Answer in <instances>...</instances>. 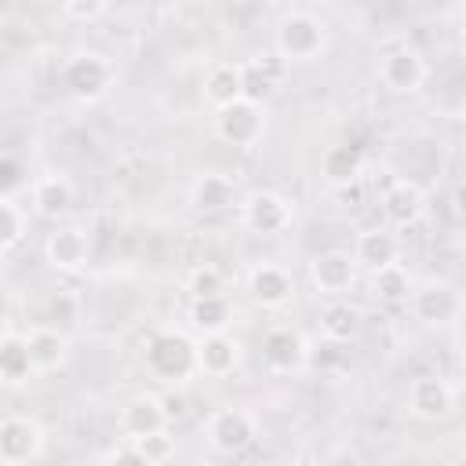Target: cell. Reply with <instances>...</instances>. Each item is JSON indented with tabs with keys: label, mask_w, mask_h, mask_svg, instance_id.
<instances>
[{
	"label": "cell",
	"mask_w": 466,
	"mask_h": 466,
	"mask_svg": "<svg viewBox=\"0 0 466 466\" xmlns=\"http://www.w3.org/2000/svg\"><path fill=\"white\" fill-rule=\"evenodd\" d=\"M360 309L353 302H346L342 295L339 299H328L324 309H320V331L328 339H339V342H353L360 335Z\"/></svg>",
	"instance_id": "cell-23"
},
{
	"label": "cell",
	"mask_w": 466,
	"mask_h": 466,
	"mask_svg": "<svg viewBox=\"0 0 466 466\" xmlns=\"http://www.w3.org/2000/svg\"><path fill=\"white\" fill-rule=\"evenodd\" d=\"M131 441H135V448H138V455H142L146 466H160V462L175 459V437L167 433V426L164 430H153L146 437H131Z\"/></svg>",
	"instance_id": "cell-30"
},
{
	"label": "cell",
	"mask_w": 466,
	"mask_h": 466,
	"mask_svg": "<svg viewBox=\"0 0 466 466\" xmlns=\"http://www.w3.org/2000/svg\"><path fill=\"white\" fill-rule=\"evenodd\" d=\"M309 280H313V288H317L320 295L339 299V295H346V291L353 288V280H357V258H353L350 251H339V248L320 251V255L309 262Z\"/></svg>",
	"instance_id": "cell-11"
},
{
	"label": "cell",
	"mask_w": 466,
	"mask_h": 466,
	"mask_svg": "<svg viewBox=\"0 0 466 466\" xmlns=\"http://www.w3.org/2000/svg\"><path fill=\"white\" fill-rule=\"evenodd\" d=\"M248 295L251 302L266 306V309H280L291 302L295 295V280L284 266H273V262H258L251 273H248Z\"/></svg>",
	"instance_id": "cell-15"
},
{
	"label": "cell",
	"mask_w": 466,
	"mask_h": 466,
	"mask_svg": "<svg viewBox=\"0 0 466 466\" xmlns=\"http://www.w3.org/2000/svg\"><path fill=\"white\" fill-rule=\"evenodd\" d=\"M171 426L167 422V411H164V400L153 397V393H142V397H131L124 408H120V430L127 437H146L153 430H164Z\"/></svg>",
	"instance_id": "cell-19"
},
{
	"label": "cell",
	"mask_w": 466,
	"mask_h": 466,
	"mask_svg": "<svg viewBox=\"0 0 466 466\" xmlns=\"http://www.w3.org/2000/svg\"><path fill=\"white\" fill-rule=\"evenodd\" d=\"M73 208V182L66 175H44L33 182V211L44 218H62Z\"/></svg>",
	"instance_id": "cell-21"
},
{
	"label": "cell",
	"mask_w": 466,
	"mask_h": 466,
	"mask_svg": "<svg viewBox=\"0 0 466 466\" xmlns=\"http://www.w3.org/2000/svg\"><path fill=\"white\" fill-rule=\"evenodd\" d=\"M240 189L229 175L222 171H204L193 178L189 186V204L200 211V215H218V211H229V208H240Z\"/></svg>",
	"instance_id": "cell-13"
},
{
	"label": "cell",
	"mask_w": 466,
	"mask_h": 466,
	"mask_svg": "<svg viewBox=\"0 0 466 466\" xmlns=\"http://www.w3.org/2000/svg\"><path fill=\"white\" fill-rule=\"evenodd\" d=\"M462 371H466V357H462Z\"/></svg>",
	"instance_id": "cell-40"
},
{
	"label": "cell",
	"mask_w": 466,
	"mask_h": 466,
	"mask_svg": "<svg viewBox=\"0 0 466 466\" xmlns=\"http://www.w3.org/2000/svg\"><path fill=\"white\" fill-rule=\"evenodd\" d=\"M320 175L339 189L360 178V153L353 146H328L320 157Z\"/></svg>",
	"instance_id": "cell-26"
},
{
	"label": "cell",
	"mask_w": 466,
	"mask_h": 466,
	"mask_svg": "<svg viewBox=\"0 0 466 466\" xmlns=\"http://www.w3.org/2000/svg\"><path fill=\"white\" fill-rule=\"evenodd\" d=\"M371 291L386 306H404L411 299V291H415V280H411V273L400 262H390V266L371 273Z\"/></svg>",
	"instance_id": "cell-24"
},
{
	"label": "cell",
	"mask_w": 466,
	"mask_h": 466,
	"mask_svg": "<svg viewBox=\"0 0 466 466\" xmlns=\"http://www.w3.org/2000/svg\"><path fill=\"white\" fill-rule=\"evenodd\" d=\"M76 320V302L69 299V295H55L51 302H47V324H73Z\"/></svg>",
	"instance_id": "cell-34"
},
{
	"label": "cell",
	"mask_w": 466,
	"mask_h": 466,
	"mask_svg": "<svg viewBox=\"0 0 466 466\" xmlns=\"http://www.w3.org/2000/svg\"><path fill=\"white\" fill-rule=\"evenodd\" d=\"M266 131V113L258 102H248V98H237L222 109H215V135L226 142V146H255Z\"/></svg>",
	"instance_id": "cell-7"
},
{
	"label": "cell",
	"mask_w": 466,
	"mask_h": 466,
	"mask_svg": "<svg viewBox=\"0 0 466 466\" xmlns=\"http://www.w3.org/2000/svg\"><path fill=\"white\" fill-rule=\"evenodd\" d=\"M306 364L317 368V371H335V368H342V364H346V342L324 335V342H320L317 350H309V360H306Z\"/></svg>",
	"instance_id": "cell-32"
},
{
	"label": "cell",
	"mask_w": 466,
	"mask_h": 466,
	"mask_svg": "<svg viewBox=\"0 0 466 466\" xmlns=\"http://www.w3.org/2000/svg\"><path fill=\"white\" fill-rule=\"evenodd\" d=\"M408 306H411L415 320H422V324H451L462 313V299H459V291L448 280H426V284H419L411 291Z\"/></svg>",
	"instance_id": "cell-9"
},
{
	"label": "cell",
	"mask_w": 466,
	"mask_h": 466,
	"mask_svg": "<svg viewBox=\"0 0 466 466\" xmlns=\"http://www.w3.org/2000/svg\"><path fill=\"white\" fill-rule=\"evenodd\" d=\"M204 437H208L211 451H218V455H240V451H248L255 444L258 422L244 408H218V411L208 415Z\"/></svg>",
	"instance_id": "cell-4"
},
{
	"label": "cell",
	"mask_w": 466,
	"mask_h": 466,
	"mask_svg": "<svg viewBox=\"0 0 466 466\" xmlns=\"http://www.w3.org/2000/svg\"><path fill=\"white\" fill-rule=\"evenodd\" d=\"M189 324H193L200 335H211V331H226V328L233 324V306L226 302V295L193 299V306H189Z\"/></svg>",
	"instance_id": "cell-27"
},
{
	"label": "cell",
	"mask_w": 466,
	"mask_h": 466,
	"mask_svg": "<svg viewBox=\"0 0 466 466\" xmlns=\"http://www.w3.org/2000/svg\"><path fill=\"white\" fill-rule=\"evenodd\" d=\"M204 98H208L215 109L237 102V98H240V66H233V62H215V66L208 69V76H204Z\"/></svg>",
	"instance_id": "cell-25"
},
{
	"label": "cell",
	"mask_w": 466,
	"mask_h": 466,
	"mask_svg": "<svg viewBox=\"0 0 466 466\" xmlns=\"http://www.w3.org/2000/svg\"><path fill=\"white\" fill-rule=\"evenodd\" d=\"M339 193H342V204H346V208H360V200H364V182L357 178V182H350V186H339Z\"/></svg>",
	"instance_id": "cell-37"
},
{
	"label": "cell",
	"mask_w": 466,
	"mask_h": 466,
	"mask_svg": "<svg viewBox=\"0 0 466 466\" xmlns=\"http://www.w3.org/2000/svg\"><path fill=\"white\" fill-rule=\"evenodd\" d=\"M87 255H91V244H87L84 229H76V226H62L55 233H47V240H44V258L58 273H80L87 266Z\"/></svg>",
	"instance_id": "cell-16"
},
{
	"label": "cell",
	"mask_w": 466,
	"mask_h": 466,
	"mask_svg": "<svg viewBox=\"0 0 466 466\" xmlns=\"http://www.w3.org/2000/svg\"><path fill=\"white\" fill-rule=\"evenodd\" d=\"M309 360V346L295 328H269L262 335V364L277 375H291L299 368H306Z\"/></svg>",
	"instance_id": "cell-12"
},
{
	"label": "cell",
	"mask_w": 466,
	"mask_h": 466,
	"mask_svg": "<svg viewBox=\"0 0 466 466\" xmlns=\"http://www.w3.org/2000/svg\"><path fill=\"white\" fill-rule=\"evenodd\" d=\"M273 47L284 62H313L328 47V25L309 11H288L273 29Z\"/></svg>",
	"instance_id": "cell-1"
},
{
	"label": "cell",
	"mask_w": 466,
	"mask_h": 466,
	"mask_svg": "<svg viewBox=\"0 0 466 466\" xmlns=\"http://www.w3.org/2000/svg\"><path fill=\"white\" fill-rule=\"evenodd\" d=\"M451 211H455L459 218H466V178L451 189Z\"/></svg>",
	"instance_id": "cell-38"
},
{
	"label": "cell",
	"mask_w": 466,
	"mask_h": 466,
	"mask_svg": "<svg viewBox=\"0 0 466 466\" xmlns=\"http://www.w3.org/2000/svg\"><path fill=\"white\" fill-rule=\"evenodd\" d=\"M44 455V430L33 415H4L0 419V462L25 466Z\"/></svg>",
	"instance_id": "cell-6"
},
{
	"label": "cell",
	"mask_w": 466,
	"mask_h": 466,
	"mask_svg": "<svg viewBox=\"0 0 466 466\" xmlns=\"http://www.w3.org/2000/svg\"><path fill=\"white\" fill-rule=\"evenodd\" d=\"M353 258L375 273V269H382V266H390V262L400 258V237L390 226H368V229L357 233Z\"/></svg>",
	"instance_id": "cell-18"
},
{
	"label": "cell",
	"mask_w": 466,
	"mask_h": 466,
	"mask_svg": "<svg viewBox=\"0 0 466 466\" xmlns=\"http://www.w3.org/2000/svg\"><path fill=\"white\" fill-rule=\"evenodd\" d=\"M29 233V215L18 208L15 197H0V251L11 255Z\"/></svg>",
	"instance_id": "cell-29"
},
{
	"label": "cell",
	"mask_w": 466,
	"mask_h": 466,
	"mask_svg": "<svg viewBox=\"0 0 466 466\" xmlns=\"http://www.w3.org/2000/svg\"><path fill=\"white\" fill-rule=\"evenodd\" d=\"M29 342V353H33V364L36 371H58L66 360H69V335L58 331L55 324H40L25 335Z\"/></svg>",
	"instance_id": "cell-20"
},
{
	"label": "cell",
	"mask_w": 466,
	"mask_h": 466,
	"mask_svg": "<svg viewBox=\"0 0 466 466\" xmlns=\"http://www.w3.org/2000/svg\"><path fill=\"white\" fill-rule=\"evenodd\" d=\"M62 7H66L69 18L91 22V18H98V15L106 11V0H62Z\"/></svg>",
	"instance_id": "cell-35"
},
{
	"label": "cell",
	"mask_w": 466,
	"mask_h": 466,
	"mask_svg": "<svg viewBox=\"0 0 466 466\" xmlns=\"http://www.w3.org/2000/svg\"><path fill=\"white\" fill-rule=\"evenodd\" d=\"M426 58L415 47H393L379 58V80L382 87L397 91V95H411L426 84Z\"/></svg>",
	"instance_id": "cell-10"
},
{
	"label": "cell",
	"mask_w": 466,
	"mask_h": 466,
	"mask_svg": "<svg viewBox=\"0 0 466 466\" xmlns=\"http://www.w3.org/2000/svg\"><path fill=\"white\" fill-rule=\"evenodd\" d=\"M295 218V208L284 193L277 189H255L240 200V222L251 229V233H262V237H277L291 226Z\"/></svg>",
	"instance_id": "cell-5"
},
{
	"label": "cell",
	"mask_w": 466,
	"mask_h": 466,
	"mask_svg": "<svg viewBox=\"0 0 466 466\" xmlns=\"http://www.w3.org/2000/svg\"><path fill=\"white\" fill-rule=\"evenodd\" d=\"M408 411L422 422H441L455 411V390L441 375H415L408 386Z\"/></svg>",
	"instance_id": "cell-8"
},
{
	"label": "cell",
	"mask_w": 466,
	"mask_h": 466,
	"mask_svg": "<svg viewBox=\"0 0 466 466\" xmlns=\"http://www.w3.org/2000/svg\"><path fill=\"white\" fill-rule=\"evenodd\" d=\"M186 291L193 299H208V295H222L226 291V277L218 266H197L189 277H186Z\"/></svg>",
	"instance_id": "cell-31"
},
{
	"label": "cell",
	"mask_w": 466,
	"mask_h": 466,
	"mask_svg": "<svg viewBox=\"0 0 466 466\" xmlns=\"http://www.w3.org/2000/svg\"><path fill=\"white\" fill-rule=\"evenodd\" d=\"M22 175H25L22 160H15V157H4V160H0V197H15V193H18V186L25 182Z\"/></svg>",
	"instance_id": "cell-33"
},
{
	"label": "cell",
	"mask_w": 466,
	"mask_h": 466,
	"mask_svg": "<svg viewBox=\"0 0 466 466\" xmlns=\"http://www.w3.org/2000/svg\"><path fill=\"white\" fill-rule=\"evenodd\" d=\"M273 87H277V69L269 66V62H240V98H248V102H266L269 95H273Z\"/></svg>",
	"instance_id": "cell-28"
},
{
	"label": "cell",
	"mask_w": 466,
	"mask_h": 466,
	"mask_svg": "<svg viewBox=\"0 0 466 466\" xmlns=\"http://www.w3.org/2000/svg\"><path fill=\"white\" fill-rule=\"evenodd\" d=\"M109 84H113V69H109V62H106L102 55H95V51H80V55H73V58L62 66V91H66L73 102H80V106L98 102V98L109 91Z\"/></svg>",
	"instance_id": "cell-3"
},
{
	"label": "cell",
	"mask_w": 466,
	"mask_h": 466,
	"mask_svg": "<svg viewBox=\"0 0 466 466\" xmlns=\"http://www.w3.org/2000/svg\"><path fill=\"white\" fill-rule=\"evenodd\" d=\"M455 116L466 124V91H462V95H459V102H455Z\"/></svg>",
	"instance_id": "cell-39"
},
{
	"label": "cell",
	"mask_w": 466,
	"mask_h": 466,
	"mask_svg": "<svg viewBox=\"0 0 466 466\" xmlns=\"http://www.w3.org/2000/svg\"><path fill=\"white\" fill-rule=\"evenodd\" d=\"M240 364V342L226 331H211V335H200L197 342V371L208 375V379H226L233 375Z\"/></svg>",
	"instance_id": "cell-17"
},
{
	"label": "cell",
	"mask_w": 466,
	"mask_h": 466,
	"mask_svg": "<svg viewBox=\"0 0 466 466\" xmlns=\"http://www.w3.org/2000/svg\"><path fill=\"white\" fill-rule=\"evenodd\" d=\"M146 368L149 375L164 379V382H182L197 371V342L186 339L182 331H157L146 342Z\"/></svg>",
	"instance_id": "cell-2"
},
{
	"label": "cell",
	"mask_w": 466,
	"mask_h": 466,
	"mask_svg": "<svg viewBox=\"0 0 466 466\" xmlns=\"http://www.w3.org/2000/svg\"><path fill=\"white\" fill-rule=\"evenodd\" d=\"M382 215H386V222L390 226H415L422 215H426V193H422V186L419 182H411V178H393L390 186H386V193H382Z\"/></svg>",
	"instance_id": "cell-14"
},
{
	"label": "cell",
	"mask_w": 466,
	"mask_h": 466,
	"mask_svg": "<svg viewBox=\"0 0 466 466\" xmlns=\"http://www.w3.org/2000/svg\"><path fill=\"white\" fill-rule=\"evenodd\" d=\"M164 400V411H167V422H178V419H186V397L182 393H167V397H160Z\"/></svg>",
	"instance_id": "cell-36"
},
{
	"label": "cell",
	"mask_w": 466,
	"mask_h": 466,
	"mask_svg": "<svg viewBox=\"0 0 466 466\" xmlns=\"http://www.w3.org/2000/svg\"><path fill=\"white\" fill-rule=\"evenodd\" d=\"M29 375H36V364H33V353H29L25 335L7 331V335L0 339V379H4L7 386H18V382H25Z\"/></svg>",
	"instance_id": "cell-22"
}]
</instances>
